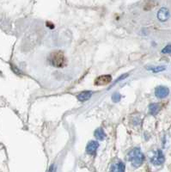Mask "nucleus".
Returning a JSON list of instances; mask_svg holds the SVG:
<instances>
[{
    "label": "nucleus",
    "instance_id": "nucleus-3",
    "mask_svg": "<svg viewBox=\"0 0 171 172\" xmlns=\"http://www.w3.org/2000/svg\"><path fill=\"white\" fill-rule=\"evenodd\" d=\"M164 160H165V158L161 150H157L153 153L152 157L151 158V162L152 164L157 165V166L162 164L164 163Z\"/></svg>",
    "mask_w": 171,
    "mask_h": 172
},
{
    "label": "nucleus",
    "instance_id": "nucleus-8",
    "mask_svg": "<svg viewBox=\"0 0 171 172\" xmlns=\"http://www.w3.org/2000/svg\"><path fill=\"white\" fill-rule=\"evenodd\" d=\"M126 167L122 162H117L111 166L110 172H125Z\"/></svg>",
    "mask_w": 171,
    "mask_h": 172
},
{
    "label": "nucleus",
    "instance_id": "nucleus-12",
    "mask_svg": "<svg viewBox=\"0 0 171 172\" xmlns=\"http://www.w3.org/2000/svg\"><path fill=\"white\" fill-rule=\"evenodd\" d=\"M120 99H121V95H120V93L116 92V93L113 94V96H112V100L114 101V103H119V102L120 101Z\"/></svg>",
    "mask_w": 171,
    "mask_h": 172
},
{
    "label": "nucleus",
    "instance_id": "nucleus-13",
    "mask_svg": "<svg viewBox=\"0 0 171 172\" xmlns=\"http://www.w3.org/2000/svg\"><path fill=\"white\" fill-rule=\"evenodd\" d=\"M150 70H152L153 72H162L166 69L165 66H157V67H152V68H148Z\"/></svg>",
    "mask_w": 171,
    "mask_h": 172
},
{
    "label": "nucleus",
    "instance_id": "nucleus-1",
    "mask_svg": "<svg viewBox=\"0 0 171 172\" xmlns=\"http://www.w3.org/2000/svg\"><path fill=\"white\" fill-rule=\"evenodd\" d=\"M48 60L51 66L56 68H62L66 66V58L62 51L57 50L50 53Z\"/></svg>",
    "mask_w": 171,
    "mask_h": 172
},
{
    "label": "nucleus",
    "instance_id": "nucleus-14",
    "mask_svg": "<svg viewBox=\"0 0 171 172\" xmlns=\"http://www.w3.org/2000/svg\"><path fill=\"white\" fill-rule=\"evenodd\" d=\"M162 53H171V45H168L162 50Z\"/></svg>",
    "mask_w": 171,
    "mask_h": 172
},
{
    "label": "nucleus",
    "instance_id": "nucleus-6",
    "mask_svg": "<svg viewBox=\"0 0 171 172\" xmlns=\"http://www.w3.org/2000/svg\"><path fill=\"white\" fill-rule=\"evenodd\" d=\"M98 147H99V143L97 141L91 140L88 143L86 146V152L89 155H94L96 152V150L98 149Z\"/></svg>",
    "mask_w": 171,
    "mask_h": 172
},
{
    "label": "nucleus",
    "instance_id": "nucleus-5",
    "mask_svg": "<svg viewBox=\"0 0 171 172\" xmlns=\"http://www.w3.org/2000/svg\"><path fill=\"white\" fill-rule=\"evenodd\" d=\"M112 81V76L111 75H102L97 77L95 80V85L98 86L107 85Z\"/></svg>",
    "mask_w": 171,
    "mask_h": 172
},
{
    "label": "nucleus",
    "instance_id": "nucleus-4",
    "mask_svg": "<svg viewBox=\"0 0 171 172\" xmlns=\"http://www.w3.org/2000/svg\"><path fill=\"white\" fill-rule=\"evenodd\" d=\"M169 94H170V90L165 86H158L155 90V96L160 99L167 97L169 96Z\"/></svg>",
    "mask_w": 171,
    "mask_h": 172
},
{
    "label": "nucleus",
    "instance_id": "nucleus-11",
    "mask_svg": "<svg viewBox=\"0 0 171 172\" xmlns=\"http://www.w3.org/2000/svg\"><path fill=\"white\" fill-rule=\"evenodd\" d=\"M159 105L157 103H152L149 106V112L152 115H156L158 112H159Z\"/></svg>",
    "mask_w": 171,
    "mask_h": 172
},
{
    "label": "nucleus",
    "instance_id": "nucleus-7",
    "mask_svg": "<svg viewBox=\"0 0 171 172\" xmlns=\"http://www.w3.org/2000/svg\"><path fill=\"white\" fill-rule=\"evenodd\" d=\"M170 11L167 8H161L157 12V18L161 22H166L170 18Z\"/></svg>",
    "mask_w": 171,
    "mask_h": 172
},
{
    "label": "nucleus",
    "instance_id": "nucleus-10",
    "mask_svg": "<svg viewBox=\"0 0 171 172\" xmlns=\"http://www.w3.org/2000/svg\"><path fill=\"white\" fill-rule=\"evenodd\" d=\"M95 137L99 140H103L106 138V134L102 128H97L94 133Z\"/></svg>",
    "mask_w": 171,
    "mask_h": 172
},
{
    "label": "nucleus",
    "instance_id": "nucleus-9",
    "mask_svg": "<svg viewBox=\"0 0 171 172\" xmlns=\"http://www.w3.org/2000/svg\"><path fill=\"white\" fill-rule=\"evenodd\" d=\"M92 92L91 91H89V90H85V91H83V92H81V93H79L78 95H77V99H78V101H80V102H85V101H88L91 96H92Z\"/></svg>",
    "mask_w": 171,
    "mask_h": 172
},
{
    "label": "nucleus",
    "instance_id": "nucleus-15",
    "mask_svg": "<svg viewBox=\"0 0 171 172\" xmlns=\"http://www.w3.org/2000/svg\"><path fill=\"white\" fill-rule=\"evenodd\" d=\"M48 172H55V166H54V164H53V165L50 166Z\"/></svg>",
    "mask_w": 171,
    "mask_h": 172
},
{
    "label": "nucleus",
    "instance_id": "nucleus-2",
    "mask_svg": "<svg viewBox=\"0 0 171 172\" xmlns=\"http://www.w3.org/2000/svg\"><path fill=\"white\" fill-rule=\"evenodd\" d=\"M127 158L131 162L133 167L138 168L144 163V156L141 152L140 148L136 147V148H133L132 151L129 152L128 155H127Z\"/></svg>",
    "mask_w": 171,
    "mask_h": 172
}]
</instances>
